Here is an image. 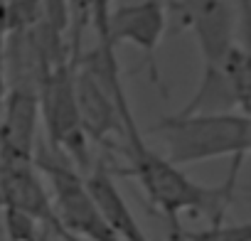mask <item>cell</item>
Returning a JSON list of instances; mask_svg holds the SVG:
<instances>
[{
    "mask_svg": "<svg viewBox=\"0 0 251 241\" xmlns=\"http://www.w3.org/2000/svg\"><path fill=\"white\" fill-rule=\"evenodd\" d=\"M168 148V160L177 168L231 158V170L239 172L251 145V116L246 113H195V116H163L151 126Z\"/></svg>",
    "mask_w": 251,
    "mask_h": 241,
    "instance_id": "cell-1",
    "label": "cell"
},
{
    "mask_svg": "<svg viewBox=\"0 0 251 241\" xmlns=\"http://www.w3.org/2000/svg\"><path fill=\"white\" fill-rule=\"evenodd\" d=\"M32 163L50 182V194L62 231L79 236L81 241H121L94 204L84 175L59 150H52L45 141H37Z\"/></svg>",
    "mask_w": 251,
    "mask_h": 241,
    "instance_id": "cell-2",
    "label": "cell"
},
{
    "mask_svg": "<svg viewBox=\"0 0 251 241\" xmlns=\"http://www.w3.org/2000/svg\"><path fill=\"white\" fill-rule=\"evenodd\" d=\"M40 116L45 118L47 145L59 150L79 172L91 170L89 138L81 131L76 96H74V62H59L40 74L37 86Z\"/></svg>",
    "mask_w": 251,
    "mask_h": 241,
    "instance_id": "cell-3",
    "label": "cell"
},
{
    "mask_svg": "<svg viewBox=\"0 0 251 241\" xmlns=\"http://www.w3.org/2000/svg\"><path fill=\"white\" fill-rule=\"evenodd\" d=\"M10 207L32 217L50 234H59L52 194L32 160H0V209Z\"/></svg>",
    "mask_w": 251,
    "mask_h": 241,
    "instance_id": "cell-4",
    "label": "cell"
},
{
    "mask_svg": "<svg viewBox=\"0 0 251 241\" xmlns=\"http://www.w3.org/2000/svg\"><path fill=\"white\" fill-rule=\"evenodd\" d=\"M175 10L182 27L195 35L204 64H222L234 47V8L226 0H182Z\"/></svg>",
    "mask_w": 251,
    "mask_h": 241,
    "instance_id": "cell-5",
    "label": "cell"
},
{
    "mask_svg": "<svg viewBox=\"0 0 251 241\" xmlns=\"http://www.w3.org/2000/svg\"><path fill=\"white\" fill-rule=\"evenodd\" d=\"M40 98L30 86H15L0 111V160H35Z\"/></svg>",
    "mask_w": 251,
    "mask_h": 241,
    "instance_id": "cell-6",
    "label": "cell"
},
{
    "mask_svg": "<svg viewBox=\"0 0 251 241\" xmlns=\"http://www.w3.org/2000/svg\"><path fill=\"white\" fill-rule=\"evenodd\" d=\"M168 30V10L160 0H141L133 5L111 10L103 45L116 47L121 42L136 45L146 57H153Z\"/></svg>",
    "mask_w": 251,
    "mask_h": 241,
    "instance_id": "cell-7",
    "label": "cell"
},
{
    "mask_svg": "<svg viewBox=\"0 0 251 241\" xmlns=\"http://www.w3.org/2000/svg\"><path fill=\"white\" fill-rule=\"evenodd\" d=\"M74 96H76L79 123L89 141L108 143L111 136H123L121 113L108 86L101 79H96L89 69L79 67L76 62H74Z\"/></svg>",
    "mask_w": 251,
    "mask_h": 241,
    "instance_id": "cell-8",
    "label": "cell"
},
{
    "mask_svg": "<svg viewBox=\"0 0 251 241\" xmlns=\"http://www.w3.org/2000/svg\"><path fill=\"white\" fill-rule=\"evenodd\" d=\"M86 190L94 199V204L99 207L103 221L111 226V231L121 239V241H151L146 236V231L141 229L136 214L131 212L126 197L121 194L118 185L113 182L111 170L103 163L91 165V170L84 175Z\"/></svg>",
    "mask_w": 251,
    "mask_h": 241,
    "instance_id": "cell-9",
    "label": "cell"
},
{
    "mask_svg": "<svg viewBox=\"0 0 251 241\" xmlns=\"http://www.w3.org/2000/svg\"><path fill=\"white\" fill-rule=\"evenodd\" d=\"M239 106V96L234 84L229 81L226 72L219 64H204L200 86L195 96L177 111L180 116H195V113H234Z\"/></svg>",
    "mask_w": 251,
    "mask_h": 241,
    "instance_id": "cell-10",
    "label": "cell"
},
{
    "mask_svg": "<svg viewBox=\"0 0 251 241\" xmlns=\"http://www.w3.org/2000/svg\"><path fill=\"white\" fill-rule=\"evenodd\" d=\"M185 241H251V219L207 229H182Z\"/></svg>",
    "mask_w": 251,
    "mask_h": 241,
    "instance_id": "cell-11",
    "label": "cell"
},
{
    "mask_svg": "<svg viewBox=\"0 0 251 241\" xmlns=\"http://www.w3.org/2000/svg\"><path fill=\"white\" fill-rule=\"evenodd\" d=\"M0 212H3V229L10 241H35L40 236L42 226L32 217H27L18 209H10V207H3Z\"/></svg>",
    "mask_w": 251,
    "mask_h": 241,
    "instance_id": "cell-12",
    "label": "cell"
},
{
    "mask_svg": "<svg viewBox=\"0 0 251 241\" xmlns=\"http://www.w3.org/2000/svg\"><path fill=\"white\" fill-rule=\"evenodd\" d=\"M234 47L251 62V0H236Z\"/></svg>",
    "mask_w": 251,
    "mask_h": 241,
    "instance_id": "cell-13",
    "label": "cell"
},
{
    "mask_svg": "<svg viewBox=\"0 0 251 241\" xmlns=\"http://www.w3.org/2000/svg\"><path fill=\"white\" fill-rule=\"evenodd\" d=\"M59 239H62V241H81L79 236H72V234H67V231H62V234H59Z\"/></svg>",
    "mask_w": 251,
    "mask_h": 241,
    "instance_id": "cell-14",
    "label": "cell"
},
{
    "mask_svg": "<svg viewBox=\"0 0 251 241\" xmlns=\"http://www.w3.org/2000/svg\"><path fill=\"white\" fill-rule=\"evenodd\" d=\"M35 241H50V231H47V229H42V231H40V236H37Z\"/></svg>",
    "mask_w": 251,
    "mask_h": 241,
    "instance_id": "cell-15",
    "label": "cell"
},
{
    "mask_svg": "<svg viewBox=\"0 0 251 241\" xmlns=\"http://www.w3.org/2000/svg\"><path fill=\"white\" fill-rule=\"evenodd\" d=\"M160 3H165V5H170V8H177L182 0H160Z\"/></svg>",
    "mask_w": 251,
    "mask_h": 241,
    "instance_id": "cell-16",
    "label": "cell"
},
{
    "mask_svg": "<svg viewBox=\"0 0 251 241\" xmlns=\"http://www.w3.org/2000/svg\"><path fill=\"white\" fill-rule=\"evenodd\" d=\"M0 101H3V98H0ZM0 111H3V106H0Z\"/></svg>",
    "mask_w": 251,
    "mask_h": 241,
    "instance_id": "cell-17",
    "label": "cell"
},
{
    "mask_svg": "<svg viewBox=\"0 0 251 241\" xmlns=\"http://www.w3.org/2000/svg\"><path fill=\"white\" fill-rule=\"evenodd\" d=\"M249 153H251V145H249Z\"/></svg>",
    "mask_w": 251,
    "mask_h": 241,
    "instance_id": "cell-18",
    "label": "cell"
}]
</instances>
